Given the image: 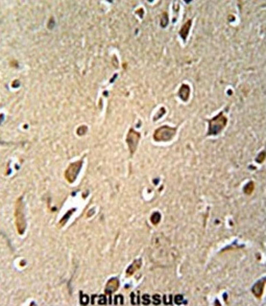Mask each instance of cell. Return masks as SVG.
Returning a JSON list of instances; mask_svg holds the SVG:
<instances>
[{
  "instance_id": "obj_1",
  "label": "cell",
  "mask_w": 266,
  "mask_h": 306,
  "mask_svg": "<svg viewBox=\"0 0 266 306\" xmlns=\"http://www.w3.org/2000/svg\"><path fill=\"white\" fill-rule=\"evenodd\" d=\"M24 202L23 197H19L16 202V206H14V220H16V227L17 233L22 235L26 230V219H25V212H24Z\"/></svg>"
},
{
  "instance_id": "obj_2",
  "label": "cell",
  "mask_w": 266,
  "mask_h": 306,
  "mask_svg": "<svg viewBox=\"0 0 266 306\" xmlns=\"http://www.w3.org/2000/svg\"><path fill=\"white\" fill-rule=\"evenodd\" d=\"M227 121V117L223 114V112H220L219 114L216 115L209 122L210 125L207 136H216V134H218L226 127Z\"/></svg>"
},
{
  "instance_id": "obj_3",
  "label": "cell",
  "mask_w": 266,
  "mask_h": 306,
  "mask_svg": "<svg viewBox=\"0 0 266 306\" xmlns=\"http://www.w3.org/2000/svg\"><path fill=\"white\" fill-rule=\"evenodd\" d=\"M176 128L169 126H162L157 129L154 133V139L156 141H169L176 134Z\"/></svg>"
},
{
  "instance_id": "obj_4",
  "label": "cell",
  "mask_w": 266,
  "mask_h": 306,
  "mask_svg": "<svg viewBox=\"0 0 266 306\" xmlns=\"http://www.w3.org/2000/svg\"><path fill=\"white\" fill-rule=\"evenodd\" d=\"M83 166V160H78V161L71 163L67 167V169L64 172V178L69 183H73L75 180L77 178L80 171Z\"/></svg>"
},
{
  "instance_id": "obj_5",
  "label": "cell",
  "mask_w": 266,
  "mask_h": 306,
  "mask_svg": "<svg viewBox=\"0 0 266 306\" xmlns=\"http://www.w3.org/2000/svg\"><path fill=\"white\" fill-rule=\"evenodd\" d=\"M140 136H141L140 133L138 132H136L134 129H130L128 133H127L126 142L127 144H128L131 155H134V152H136L138 142H139V139H140Z\"/></svg>"
},
{
  "instance_id": "obj_6",
  "label": "cell",
  "mask_w": 266,
  "mask_h": 306,
  "mask_svg": "<svg viewBox=\"0 0 266 306\" xmlns=\"http://www.w3.org/2000/svg\"><path fill=\"white\" fill-rule=\"evenodd\" d=\"M264 287H265V277L260 279V281H257L252 288V292L254 294V296L256 297L257 300H260L262 297V294H263L264 291Z\"/></svg>"
},
{
  "instance_id": "obj_7",
  "label": "cell",
  "mask_w": 266,
  "mask_h": 306,
  "mask_svg": "<svg viewBox=\"0 0 266 306\" xmlns=\"http://www.w3.org/2000/svg\"><path fill=\"white\" fill-rule=\"evenodd\" d=\"M119 288V280L117 277H112L111 278L109 281L107 282V284H106V287H105V292L106 294L108 295H111L114 292H115L116 290H117Z\"/></svg>"
},
{
  "instance_id": "obj_8",
  "label": "cell",
  "mask_w": 266,
  "mask_h": 306,
  "mask_svg": "<svg viewBox=\"0 0 266 306\" xmlns=\"http://www.w3.org/2000/svg\"><path fill=\"white\" fill-rule=\"evenodd\" d=\"M141 265H142V260L141 259H137L134 260L132 264H131L128 269L126 270V275L128 276V277H130V276H132L134 272H136L138 269H139L141 267Z\"/></svg>"
},
{
  "instance_id": "obj_9",
  "label": "cell",
  "mask_w": 266,
  "mask_h": 306,
  "mask_svg": "<svg viewBox=\"0 0 266 306\" xmlns=\"http://www.w3.org/2000/svg\"><path fill=\"white\" fill-rule=\"evenodd\" d=\"M189 93H190V88H189V86L187 85H185V83L182 85L181 88L179 90V96H180L181 99L184 102H187L189 98Z\"/></svg>"
},
{
  "instance_id": "obj_10",
  "label": "cell",
  "mask_w": 266,
  "mask_h": 306,
  "mask_svg": "<svg viewBox=\"0 0 266 306\" xmlns=\"http://www.w3.org/2000/svg\"><path fill=\"white\" fill-rule=\"evenodd\" d=\"M190 27H191V19H189V20H187V22L184 24V26L181 28L180 36L182 37V39H184V41L187 38V35H188V32H189V29H190Z\"/></svg>"
},
{
  "instance_id": "obj_11",
  "label": "cell",
  "mask_w": 266,
  "mask_h": 306,
  "mask_svg": "<svg viewBox=\"0 0 266 306\" xmlns=\"http://www.w3.org/2000/svg\"><path fill=\"white\" fill-rule=\"evenodd\" d=\"M162 219L161 213L159 212H154L150 217V221L153 225H158L159 223V221Z\"/></svg>"
},
{
  "instance_id": "obj_12",
  "label": "cell",
  "mask_w": 266,
  "mask_h": 306,
  "mask_svg": "<svg viewBox=\"0 0 266 306\" xmlns=\"http://www.w3.org/2000/svg\"><path fill=\"white\" fill-rule=\"evenodd\" d=\"M74 211H75V209H70V210H69L68 211V212L66 213V214H65L64 215V216L63 217V218H61V220L60 221V223H59V228H61V227H63V225L65 224V223H66V222H67V220L69 219V218H70V216H71V214L72 213H73L74 212Z\"/></svg>"
},
{
  "instance_id": "obj_13",
  "label": "cell",
  "mask_w": 266,
  "mask_h": 306,
  "mask_svg": "<svg viewBox=\"0 0 266 306\" xmlns=\"http://www.w3.org/2000/svg\"><path fill=\"white\" fill-rule=\"evenodd\" d=\"M254 189H255V184H254L253 181H250L249 183H247L245 186H244L243 191H244L245 194L250 195V194H252V192L254 191Z\"/></svg>"
},
{
  "instance_id": "obj_14",
  "label": "cell",
  "mask_w": 266,
  "mask_h": 306,
  "mask_svg": "<svg viewBox=\"0 0 266 306\" xmlns=\"http://www.w3.org/2000/svg\"><path fill=\"white\" fill-rule=\"evenodd\" d=\"M131 302H132V304H134V305H138L140 303L139 293L137 292V293H132V294H131Z\"/></svg>"
},
{
  "instance_id": "obj_15",
  "label": "cell",
  "mask_w": 266,
  "mask_h": 306,
  "mask_svg": "<svg viewBox=\"0 0 266 306\" xmlns=\"http://www.w3.org/2000/svg\"><path fill=\"white\" fill-rule=\"evenodd\" d=\"M89 301V297L87 295L84 294L82 291L80 292V304L82 305H87Z\"/></svg>"
},
{
  "instance_id": "obj_16",
  "label": "cell",
  "mask_w": 266,
  "mask_h": 306,
  "mask_svg": "<svg viewBox=\"0 0 266 306\" xmlns=\"http://www.w3.org/2000/svg\"><path fill=\"white\" fill-rule=\"evenodd\" d=\"M174 300H175V303H176L177 305H182V304L187 303V301L184 300L183 295H177V296H175Z\"/></svg>"
},
{
  "instance_id": "obj_17",
  "label": "cell",
  "mask_w": 266,
  "mask_h": 306,
  "mask_svg": "<svg viewBox=\"0 0 266 306\" xmlns=\"http://www.w3.org/2000/svg\"><path fill=\"white\" fill-rule=\"evenodd\" d=\"M114 304L115 305H123L124 304V297L122 295L114 297Z\"/></svg>"
},
{
  "instance_id": "obj_18",
  "label": "cell",
  "mask_w": 266,
  "mask_h": 306,
  "mask_svg": "<svg viewBox=\"0 0 266 306\" xmlns=\"http://www.w3.org/2000/svg\"><path fill=\"white\" fill-rule=\"evenodd\" d=\"M264 159H265V151H262V152L260 153V155L257 156L256 160L258 163H261V162L264 161Z\"/></svg>"
},
{
  "instance_id": "obj_19",
  "label": "cell",
  "mask_w": 266,
  "mask_h": 306,
  "mask_svg": "<svg viewBox=\"0 0 266 306\" xmlns=\"http://www.w3.org/2000/svg\"><path fill=\"white\" fill-rule=\"evenodd\" d=\"M141 302H142V304L144 305H148L149 303H150V297H149V295L147 294H144L142 297H141Z\"/></svg>"
},
{
  "instance_id": "obj_20",
  "label": "cell",
  "mask_w": 266,
  "mask_h": 306,
  "mask_svg": "<svg viewBox=\"0 0 266 306\" xmlns=\"http://www.w3.org/2000/svg\"><path fill=\"white\" fill-rule=\"evenodd\" d=\"M98 298H99V300H98L97 303L99 304V305H105V304H107V300H106V297H105V296H103V295H100V296H98Z\"/></svg>"
},
{
  "instance_id": "obj_21",
  "label": "cell",
  "mask_w": 266,
  "mask_h": 306,
  "mask_svg": "<svg viewBox=\"0 0 266 306\" xmlns=\"http://www.w3.org/2000/svg\"><path fill=\"white\" fill-rule=\"evenodd\" d=\"M163 302H164V304H166V305L172 304V296L169 295V296H167V297H166V296H164L163 297Z\"/></svg>"
},
{
  "instance_id": "obj_22",
  "label": "cell",
  "mask_w": 266,
  "mask_h": 306,
  "mask_svg": "<svg viewBox=\"0 0 266 306\" xmlns=\"http://www.w3.org/2000/svg\"><path fill=\"white\" fill-rule=\"evenodd\" d=\"M87 128L86 126H81L77 131L78 136H84V134L87 133Z\"/></svg>"
},
{
  "instance_id": "obj_23",
  "label": "cell",
  "mask_w": 266,
  "mask_h": 306,
  "mask_svg": "<svg viewBox=\"0 0 266 306\" xmlns=\"http://www.w3.org/2000/svg\"><path fill=\"white\" fill-rule=\"evenodd\" d=\"M153 300H154V304H155V305L161 304V300H159V295H154V296H153Z\"/></svg>"
}]
</instances>
